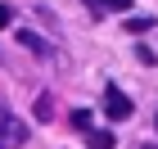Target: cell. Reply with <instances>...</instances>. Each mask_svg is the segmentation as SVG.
<instances>
[{
	"instance_id": "1",
	"label": "cell",
	"mask_w": 158,
	"mask_h": 149,
	"mask_svg": "<svg viewBox=\"0 0 158 149\" xmlns=\"http://www.w3.org/2000/svg\"><path fill=\"white\" fill-rule=\"evenodd\" d=\"M23 140H27V126L9 113H0V149H18Z\"/></svg>"
},
{
	"instance_id": "2",
	"label": "cell",
	"mask_w": 158,
	"mask_h": 149,
	"mask_svg": "<svg viewBox=\"0 0 158 149\" xmlns=\"http://www.w3.org/2000/svg\"><path fill=\"white\" fill-rule=\"evenodd\" d=\"M104 109H109V118H118V122H127V118H131V99L122 95L118 86H109V90H104Z\"/></svg>"
},
{
	"instance_id": "3",
	"label": "cell",
	"mask_w": 158,
	"mask_h": 149,
	"mask_svg": "<svg viewBox=\"0 0 158 149\" xmlns=\"http://www.w3.org/2000/svg\"><path fill=\"white\" fill-rule=\"evenodd\" d=\"M95 14H122V9H131V0H86Z\"/></svg>"
},
{
	"instance_id": "4",
	"label": "cell",
	"mask_w": 158,
	"mask_h": 149,
	"mask_svg": "<svg viewBox=\"0 0 158 149\" xmlns=\"http://www.w3.org/2000/svg\"><path fill=\"white\" fill-rule=\"evenodd\" d=\"M86 145L90 149H113V136L109 131H86Z\"/></svg>"
},
{
	"instance_id": "5",
	"label": "cell",
	"mask_w": 158,
	"mask_h": 149,
	"mask_svg": "<svg viewBox=\"0 0 158 149\" xmlns=\"http://www.w3.org/2000/svg\"><path fill=\"white\" fill-rule=\"evenodd\" d=\"M36 118H41V122H50V118H54V99H50V95L36 99Z\"/></svg>"
},
{
	"instance_id": "6",
	"label": "cell",
	"mask_w": 158,
	"mask_h": 149,
	"mask_svg": "<svg viewBox=\"0 0 158 149\" xmlns=\"http://www.w3.org/2000/svg\"><path fill=\"white\" fill-rule=\"evenodd\" d=\"M149 27H154V18H131V23H127V32H149Z\"/></svg>"
},
{
	"instance_id": "7",
	"label": "cell",
	"mask_w": 158,
	"mask_h": 149,
	"mask_svg": "<svg viewBox=\"0 0 158 149\" xmlns=\"http://www.w3.org/2000/svg\"><path fill=\"white\" fill-rule=\"evenodd\" d=\"M18 41H23V45H27V50H36V54H41V50H45V45H41V41H36V36H32V32H18Z\"/></svg>"
},
{
	"instance_id": "8",
	"label": "cell",
	"mask_w": 158,
	"mask_h": 149,
	"mask_svg": "<svg viewBox=\"0 0 158 149\" xmlns=\"http://www.w3.org/2000/svg\"><path fill=\"white\" fill-rule=\"evenodd\" d=\"M9 23H14V9H9V5H0V32H5Z\"/></svg>"
},
{
	"instance_id": "9",
	"label": "cell",
	"mask_w": 158,
	"mask_h": 149,
	"mask_svg": "<svg viewBox=\"0 0 158 149\" xmlns=\"http://www.w3.org/2000/svg\"><path fill=\"white\" fill-rule=\"evenodd\" d=\"M145 149H154V145H145Z\"/></svg>"
}]
</instances>
